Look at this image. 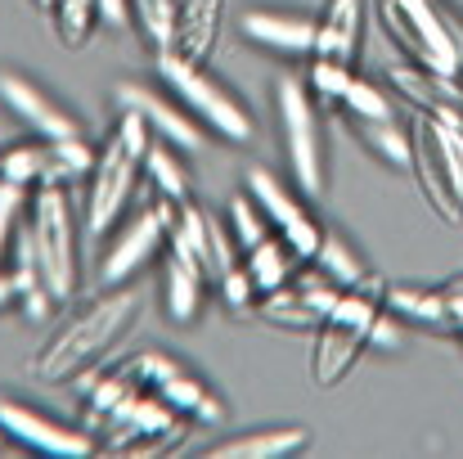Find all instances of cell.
I'll list each match as a JSON object with an SVG mask.
<instances>
[{"mask_svg":"<svg viewBox=\"0 0 463 459\" xmlns=\"http://www.w3.org/2000/svg\"><path fill=\"white\" fill-rule=\"evenodd\" d=\"M140 293L127 289H99L90 302H81L77 311H68L50 333L45 342L32 351V378L50 383V387H72L86 369L104 365L136 329L140 320Z\"/></svg>","mask_w":463,"mask_h":459,"instance_id":"obj_1","label":"cell"},{"mask_svg":"<svg viewBox=\"0 0 463 459\" xmlns=\"http://www.w3.org/2000/svg\"><path fill=\"white\" fill-rule=\"evenodd\" d=\"M149 145H154L149 122L131 109H118V122L104 136V145L95 153V167H90V180H86V230L95 239L113 234L118 221L131 212L140 180H145Z\"/></svg>","mask_w":463,"mask_h":459,"instance_id":"obj_2","label":"cell"},{"mask_svg":"<svg viewBox=\"0 0 463 459\" xmlns=\"http://www.w3.org/2000/svg\"><path fill=\"white\" fill-rule=\"evenodd\" d=\"M18 244L32 253L50 293L59 302H72L77 284H81V234H77V212H72L68 185H36L32 189L23 225H18Z\"/></svg>","mask_w":463,"mask_h":459,"instance_id":"obj_3","label":"cell"},{"mask_svg":"<svg viewBox=\"0 0 463 459\" xmlns=\"http://www.w3.org/2000/svg\"><path fill=\"white\" fill-rule=\"evenodd\" d=\"M387 306V284L383 275H364L360 284L342 289V298L324 315V324L315 329V347H310V383L315 387H342L346 374L355 369V360L369 351L373 338V320Z\"/></svg>","mask_w":463,"mask_h":459,"instance_id":"obj_4","label":"cell"},{"mask_svg":"<svg viewBox=\"0 0 463 459\" xmlns=\"http://www.w3.org/2000/svg\"><path fill=\"white\" fill-rule=\"evenodd\" d=\"M373 9L405 63L463 77V27L441 0H378Z\"/></svg>","mask_w":463,"mask_h":459,"instance_id":"obj_5","label":"cell"},{"mask_svg":"<svg viewBox=\"0 0 463 459\" xmlns=\"http://www.w3.org/2000/svg\"><path fill=\"white\" fill-rule=\"evenodd\" d=\"M410 136H414L410 171L419 180L423 203L446 225H463V127L441 122L432 113H419Z\"/></svg>","mask_w":463,"mask_h":459,"instance_id":"obj_6","label":"cell"},{"mask_svg":"<svg viewBox=\"0 0 463 459\" xmlns=\"http://www.w3.org/2000/svg\"><path fill=\"white\" fill-rule=\"evenodd\" d=\"M154 63H157L162 86L198 118L203 131L221 136L225 145H248V140H252L257 127H252L248 109L221 86L216 72H207V63H189V59H180V54H171V50L154 54Z\"/></svg>","mask_w":463,"mask_h":459,"instance_id":"obj_7","label":"cell"},{"mask_svg":"<svg viewBox=\"0 0 463 459\" xmlns=\"http://www.w3.org/2000/svg\"><path fill=\"white\" fill-rule=\"evenodd\" d=\"M184 428H189V419H180L162 397H154L140 383L90 433H95L104 455H136V451H171V446H180Z\"/></svg>","mask_w":463,"mask_h":459,"instance_id":"obj_8","label":"cell"},{"mask_svg":"<svg viewBox=\"0 0 463 459\" xmlns=\"http://www.w3.org/2000/svg\"><path fill=\"white\" fill-rule=\"evenodd\" d=\"M275 122H279V145L288 158V176L302 194L324 189V131H319V100L310 95L302 77H279L275 81Z\"/></svg>","mask_w":463,"mask_h":459,"instance_id":"obj_9","label":"cell"},{"mask_svg":"<svg viewBox=\"0 0 463 459\" xmlns=\"http://www.w3.org/2000/svg\"><path fill=\"white\" fill-rule=\"evenodd\" d=\"M166 225H171V203H145L140 212L122 216L113 230V244L104 248L99 266H95V284L99 289H127L131 280H140L157 257L166 253Z\"/></svg>","mask_w":463,"mask_h":459,"instance_id":"obj_10","label":"cell"},{"mask_svg":"<svg viewBox=\"0 0 463 459\" xmlns=\"http://www.w3.org/2000/svg\"><path fill=\"white\" fill-rule=\"evenodd\" d=\"M131 369H136V378L162 397L180 419H189V424H198V428H221L225 424V401L184 365V360H175L171 351H140V356H131Z\"/></svg>","mask_w":463,"mask_h":459,"instance_id":"obj_11","label":"cell"},{"mask_svg":"<svg viewBox=\"0 0 463 459\" xmlns=\"http://www.w3.org/2000/svg\"><path fill=\"white\" fill-rule=\"evenodd\" d=\"M0 428H5V437L18 451H32V455H50V459L99 455V442H95L90 428L59 424V419H50L45 410H36V406H27L18 397H0Z\"/></svg>","mask_w":463,"mask_h":459,"instance_id":"obj_12","label":"cell"},{"mask_svg":"<svg viewBox=\"0 0 463 459\" xmlns=\"http://www.w3.org/2000/svg\"><path fill=\"white\" fill-rule=\"evenodd\" d=\"M243 189L257 198V207L266 212L270 230H275V234H279L302 262H310V257L319 253V244H324V225L307 212V203L298 198L293 185H284L270 167H248Z\"/></svg>","mask_w":463,"mask_h":459,"instance_id":"obj_13","label":"cell"},{"mask_svg":"<svg viewBox=\"0 0 463 459\" xmlns=\"http://www.w3.org/2000/svg\"><path fill=\"white\" fill-rule=\"evenodd\" d=\"M337 298H342V284H333L319 266H310V271H298L284 289L261 293L257 315H261L266 324H275V329H302V333H315Z\"/></svg>","mask_w":463,"mask_h":459,"instance_id":"obj_14","label":"cell"},{"mask_svg":"<svg viewBox=\"0 0 463 459\" xmlns=\"http://www.w3.org/2000/svg\"><path fill=\"white\" fill-rule=\"evenodd\" d=\"M0 104H5V113H14L18 127H27V136H36V140L81 136V122L72 118V109H63L36 77H27V72H18V68H0Z\"/></svg>","mask_w":463,"mask_h":459,"instance_id":"obj_15","label":"cell"},{"mask_svg":"<svg viewBox=\"0 0 463 459\" xmlns=\"http://www.w3.org/2000/svg\"><path fill=\"white\" fill-rule=\"evenodd\" d=\"M113 100H118V109L140 113V118L149 122L154 140H166V145H175L180 153H198L207 145V131L198 127V118H194L180 100H162L157 91L140 86V81H122V86L113 91Z\"/></svg>","mask_w":463,"mask_h":459,"instance_id":"obj_16","label":"cell"},{"mask_svg":"<svg viewBox=\"0 0 463 459\" xmlns=\"http://www.w3.org/2000/svg\"><path fill=\"white\" fill-rule=\"evenodd\" d=\"M239 32H243V41H252L257 50L279 54V59H310V50H315V14H302V9L252 5V9H243Z\"/></svg>","mask_w":463,"mask_h":459,"instance_id":"obj_17","label":"cell"},{"mask_svg":"<svg viewBox=\"0 0 463 459\" xmlns=\"http://www.w3.org/2000/svg\"><path fill=\"white\" fill-rule=\"evenodd\" d=\"M387 77H392V91L405 104H414L419 113H432L441 122L463 127V77H455V72H428L419 63H396Z\"/></svg>","mask_w":463,"mask_h":459,"instance_id":"obj_18","label":"cell"},{"mask_svg":"<svg viewBox=\"0 0 463 459\" xmlns=\"http://www.w3.org/2000/svg\"><path fill=\"white\" fill-rule=\"evenodd\" d=\"M360 36H364V0H324V9L315 14V50H310V59L355 68Z\"/></svg>","mask_w":463,"mask_h":459,"instance_id":"obj_19","label":"cell"},{"mask_svg":"<svg viewBox=\"0 0 463 459\" xmlns=\"http://www.w3.org/2000/svg\"><path fill=\"white\" fill-rule=\"evenodd\" d=\"M207 284H212V275L189 253L166 244V253H162V306H166V315L175 324H194L198 320V311L207 302Z\"/></svg>","mask_w":463,"mask_h":459,"instance_id":"obj_20","label":"cell"},{"mask_svg":"<svg viewBox=\"0 0 463 459\" xmlns=\"http://www.w3.org/2000/svg\"><path fill=\"white\" fill-rule=\"evenodd\" d=\"M221 32H225V0H180L171 54L189 63H207L221 45Z\"/></svg>","mask_w":463,"mask_h":459,"instance_id":"obj_21","label":"cell"},{"mask_svg":"<svg viewBox=\"0 0 463 459\" xmlns=\"http://www.w3.org/2000/svg\"><path fill=\"white\" fill-rule=\"evenodd\" d=\"M307 446H310L307 424H279V428H257V433L216 442L207 455L212 459H288V455H302Z\"/></svg>","mask_w":463,"mask_h":459,"instance_id":"obj_22","label":"cell"},{"mask_svg":"<svg viewBox=\"0 0 463 459\" xmlns=\"http://www.w3.org/2000/svg\"><path fill=\"white\" fill-rule=\"evenodd\" d=\"M387 311L401 324H423L432 333H455L446 289H419V284H387Z\"/></svg>","mask_w":463,"mask_h":459,"instance_id":"obj_23","label":"cell"},{"mask_svg":"<svg viewBox=\"0 0 463 459\" xmlns=\"http://www.w3.org/2000/svg\"><path fill=\"white\" fill-rule=\"evenodd\" d=\"M14 289H18V315L27 320V324H50V315H54V306L59 298L50 293V284H45V275L36 271V262H32V253L18 244V234H14Z\"/></svg>","mask_w":463,"mask_h":459,"instance_id":"obj_24","label":"cell"},{"mask_svg":"<svg viewBox=\"0 0 463 459\" xmlns=\"http://www.w3.org/2000/svg\"><path fill=\"white\" fill-rule=\"evenodd\" d=\"M243 266H248V275H252L257 293H275V289H284V284L298 275L302 257H298L279 234H266L257 248H248V253H243Z\"/></svg>","mask_w":463,"mask_h":459,"instance_id":"obj_25","label":"cell"},{"mask_svg":"<svg viewBox=\"0 0 463 459\" xmlns=\"http://www.w3.org/2000/svg\"><path fill=\"white\" fill-rule=\"evenodd\" d=\"M145 185L154 189V198H162V203H189L194 198L189 171L180 162V149L166 145V140H154L149 153H145Z\"/></svg>","mask_w":463,"mask_h":459,"instance_id":"obj_26","label":"cell"},{"mask_svg":"<svg viewBox=\"0 0 463 459\" xmlns=\"http://www.w3.org/2000/svg\"><path fill=\"white\" fill-rule=\"evenodd\" d=\"M95 153L81 136H68V140H45V185H86L90 180V167H95Z\"/></svg>","mask_w":463,"mask_h":459,"instance_id":"obj_27","label":"cell"},{"mask_svg":"<svg viewBox=\"0 0 463 459\" xmlns=\"http://www.w3.org/2000/svg\"><path fill=\"white\" fill-rule=\"evenodd\" d=\"M175 14H180V0H131V27L154 54L171 50Z\"/></svg>","mask_w":463,"mask_h":459,"instance_id":"obj_28","label":"cell"},{"mask_svg":"<svg viewBox=\"0 0 463 459\" xmlns=\"http://www.w3.org/2000/svg\"><path fill=\"white\" fill-rule=\"evenodd\" d=\"M337 109L351 122H392V95L369 77H351L346 91L337 95Z\"/></svg>","mask_w":463,"mask_h":459,"instance_id":"obj_29","label":"cell"},{"mask_svg":"<svg viewBox=\"0 0 463 459\" xmlns=\"http://www.w3.org/2000/svg\"><path fill=\"white\" fill-rule=\"evenodd\" d=\"M355 136L387 167H410V158H414V136L401 131L396 122H355Z\"/></svg>","mask_w":463,"mask_h":459,"instance_id":"obj_30","label":"cell"},{"mask_svg":"<svg viewBox=\"0 0 463 459\" xmlns=\"http://www.w3.org/2000/svg\"><path fill=\"white\" fill-rule=\"evenodd\" d=\"M0 180L18 185V189H36L45 185V140H23V145H9L0 149Z\"/></svg>","mask_w":463,"mask_h":459,"instance_id":"obj_31","label":"cell"},{"mask_svg":"<svg viewBox=\"0 0 463 459\" xmlns=\"http://www.w3.org/2000/svg\"><path fill=\"white\" fill-rule=\"evenodd\" d=\"M45 23L54 27L59 45L81 50L95 36V0H54V9H50Z\"/></svg>","mask_w":463,"mask_h":459,"instance_id":"obj_32","label":"cell"},{"mask_svg":"<svg viewBox=\"0 0 463 459\" xmlns=\"http://www.w3.org/2000/svg\"><path fill=\"white\" fill-rule=\"evenodd\" d=\"M225 225H230V234H234L239 253H248V248H257L266 234H275V230H270V221H266V212L257 207V198H252L248 189H239V194L230 198Z\"/></svg>","mask_w":463,"mask_h":459,"instance_id":"obj_33","label":"cell"},{"mask_svg":"<svg viewBox=\"0 0 463 459\" xmlns=\"http://www.w3.org/2000/svg\"><path fill=\"white\" fill-rule=\"evenodd\" d=\"M333 284H342V289H351V284H360L369 271H364V262L355 257V248L346 244V239H337V234H328L324 230V244H319V253L310 257Z\"/></svg>","mask_w":463,"mask_h":459,"instance_id":"obj_34","label":"cell"},{"mask_svg":"<svg viewBox=\"0 0 463 459\" xmlns=\"http://www.w3.org/2000/svg\"><path fill=\"white\" fill-rule=\"evenodd\" d=\"M216 293H221V302L230 306L234 315H257L261 293H257V284H252V275H248V266H243V262L216 280Z\"/></svg>","mask_w":463,"mask_h":459,"instance_id":"obj_35","label":"cell"},{"mask_svg":"<svg viewBox=\"0 0 463 459\" xmlns=\"http://www.w3.org/2000/svg\"><path fill=\"white\" fill-rule=\"evenodd\" d=\"M355 77V68H342V63H324V59H310L307 68V86L319 104H337V95L346 91V81Z\"/></svg>","mask_w":463,"mask_h":459,"instance_id":"obj_36","label":"cell"},{"mask_svg":"<svg viewBox=\"0 0 463 459\" xmlns=\"http://www.w3.org/2000/svg\"><path fill=\"white\" fill-rule=\"evenodd\" d=\"M27 198H32V189H18V185L0 180V257L14 248V234H18V225H23Z\"/></svg>","mask_w":463,"mask_h":459,"instance_id":"obj_37","label":"cell"},{"mask_svg":"<svg viewBox=\"0 0 463 459\" xmlns=\"http://www.w3.org/2000/svg\"><path fill=\"white\" fill-rule=\"evenodd\" d=\"M95 32L104 36H127L131 27V0H95Z\"/></svg>","mask_w":463,"mask_h":459,"instance_id":"obj_38","label":"cell"},{"mask_svg":"<svg viewBox=\"0 0 463 459\" xmlns=\"http://www.w3.org/2000/svg\"><path fill=\"white\" fill-rule=\"evenodd\" d=\"M405 333H401V320L383 306V315L373 320V338H369V351H401Z\"/></svg>","mask_w":463,"mask_h":459,"instance_id":"obj_39","label":"cell"},{"mask_svg":"<svg viewBox=\"0 0 463 459\" xmlns=\"http://www.w3.org/2000/svg\"><path fill=\"white\" fill-rule=\"evenodd\" d=\"M18 306V289H14V271H5L0 266V315L5 311H14Z\"/></svg>","mask_w":463,"mask_h":459,"instance_id":"obj_40","label":"cell"},{"mask_svg":"<svg viewBox=\"0 0 463 459\" xmlns=\"http://www.w3.org/2000/svg\"><path fill=\"white\" fill-rule=\"evenodd\" d=\"M446 298H450V324H455V333L463 338V289H450V284H446Z\"/></svg>","mask_w":463,"mask_h":459,"instance_id":"obj_41","label":"cell"},{"mask_svg":"<svg viewBox=\"0 0 463 459\" xmlns=\"http://www.w3.org/2000/svg\"><path fill=\"white\" fill-rule=\"evenodd\" d=\"M32 5H36V14H41V18H50V9H54V0H32Z\"/></svg>","mask_w":463,"mask_h":459,"instance_id":"obj_42","label":"cell"},{"mask_svg":"<svg viewBox=\"0 0 463 459\" xmlns=\"http://www.w3.org/2000/svg\"><path fill=\"white\" fill-rule=\"evenodd\" d=\"M450 289H463V275H459V280H450Z\"/></svg>","mask_w":463,"mask_h":459,"instance_id":"obj_43","label":"cell"},{"mask_svg":"<svg viewBox=\"0 0 463 459\" xmlns=\"http://www.w3.org/2000/svg\"><path fill=\"white\" fill-rule=\"evenodd\" d=\"M5 442H9V437H5V428H0V451H5Z\"/></svg>","mask_w":463,"mask_h":459,"instance_id":"obj_44","label":"cell"}]
</instances>
